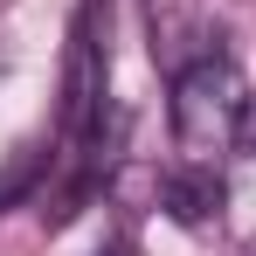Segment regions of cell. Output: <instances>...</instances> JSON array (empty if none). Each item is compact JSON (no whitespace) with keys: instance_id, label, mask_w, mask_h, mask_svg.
I'll list each match as a JSON object with an SVG mask.
<instances>
[{"instance_id":"cell-1","label":"cell","mask_w":256,"mask_h":256,"mask_svg":"<svg viewBox=\"0 0 256 256\" xmlns=\"http://www.w3.org/2000/svg\"><path fill=\"white\" fill-rule=\"evenodd\" d=\"M173 152H180V166H222L236 146H242V118H250V84H242V70L208 48V56H194L180 76H173Z\"/></svg>"},{"instance_id":"cell-2","label":"cell","mask_w":256,"mask_h":256,"mask_svg":"<svg viewBox=\"0 0 256 256\" xmlns=\"http://www.w3.org/2000/svg\"><path fill=\"white\" fill-rule=\"evenodd\" d=\"M160 201H166V214L180 228L214 222V214H222V166H173L166 180H160Z\"/></svg>"},{"instance_id":"cell-3","label":"cell","mask_w":256,"mask_h":256,"mask_svg":"<svg viewBox=\"0 0 256 256\" xmlns=\"http://www.w3.org/2000/svg\"><path fill=\"white\" fill-rule=\"evenodd\" d=\"M242 152L256 160V104H250V118H242Z\"/></svg>"}]
</instances>
